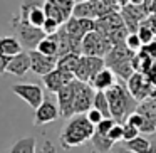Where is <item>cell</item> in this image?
<instances>
[{"label": "cell", "instance_id": "1", "mask_svg": "<svg viewBox=\"0 0 156 153\" xmlns=\"http://www.w3.org/2000/svg\"><path fill=\"white\" fill-rule=\"evenodd\" d=\"M94 131H96V126L87 119V116L74 115L72 118H69L67 125L62 128L59 141H61V146L64 150H71L89 141L94 135Z\"/></svg>", "mask_w": 156, "mask_h": 153}, {"label": "cell", "instance_id": "2", "mask_svg": "<svg viewBox=\"0 0 156 153\" xmlns=\"http://www.w3.org/2000/svg\"><path fill=\"white\" fill-rule=\"evenodd\" d=\"M109 101V109H111V118H114L118 123H126L128 116L138 108V101L133 98L128 86H122L116 82L111 89L106 91Z\"/></svg>", "mask_w": 156, "mask_h": 153}, {"label": "cell", "instance_id": "3", "mask_svg": "<svg viewBox=\"0 0 156 153\" xmlns=\"http://www.w3.org/2000/svg\"><path fill=\"white\" fill-rule=\"evenodd\" d=\"M134 54L136 52L129 51L124 44L114 46V47L108 52V56L104 57L106 67L111 69L118 78L128 81V79L134 74V69H133V57H134Z\"/></svg>", "mask_w": 156, "mask_h": 153}, {"label": "cell", "instance_id": "4", "mask_svg": "<svg viewBox=\"0 0 156 153\" xmlns=\"http://www.w3.org/2000/svg\"><path fill=\"white\" fill-rule=\"evenodd\" d=\"M12 27H14V31H15V34H17V39L20 41V44L24 46V47H27L29 51L37 49L39 42L47 35L41 27H34V25L29 24V22L20 20L17 15L12 19Z\"/></svg>", "mask_w": 156, "mask_h": 153}, {"label": "cell", "instance_id": "5", "mask_svg": "<svg viewBox=\"0 0 156 153\" xmlns=\"http://www.w3.org/2000/svg\"><path fill=\"white\" fill-rule=\"evenodd\" d=\"M128 89L138 103L146 101L149 98H156V86L143 72H134L128 79Z\"/></svg>", "mask_w": 156, "mask_h": 153}, {"label": "cell", "instance_id": "6", "mask_svg": "<svg viewBox=\"0 0 156 153\" xmlns=\"http://www.w3.org/2000/svg\"><path fill=\"white\" fill-rule=\"evenodd\" d=\"M114 47L112 42L106 37L104 34L98 31H92L82 39V54L84 56H98V57H106L108 52Z\"/></svg>", "mask_w": 156, "mask_h": 153}, {"label": "cell", "instance_id": "7", "mask_svg": "<svg viewBox=\"0 0 156 153\" xmlns=\"http://www.w3.org/2000/svg\"><path fill=\"white\" fill-rule=\"evenodd\" d=\"M106 67L104 57H98V56H81L79 59L77 69H76V79L82 82H91V79L98 74L101 69Z\"/></svg>", "mask_w": 156, "mask_h": 153}, {"label": "cell", "instance_id": "8", "mask_svg": "<svg viewBox=\"0 0 156 153\" xmlns=\"http://www.w3.org/2000/svg\"><path fill=\"white\" fill-rule=\"evenodd\" d=\"M74 89H76L74 113L76 115H86L94 104L96 89L89 82H82V81H77V79H74Z\"/></svg>", "mask_w": 156, "mask_h": 153}, {"label": "cell", "instance_id": "9", "mask_svg": "<svg viewBox=\"0 0 156 153\" xmlns=\"http://www.w3.org/2000/svg\"><path fill=\"white\" fill-rule=\"evenodd\" d=\"M12 93L17 94L20 99H24L30 108L37 109L42 104L45 94L39 84H32V82H20V84L12 86Z\"/></svg>", "mask_w": 156, "mask_h": 153}, {"label": "cell", "instance_id": "10", "mask_svg": "<svg viewBox=\"0 0 156 153\" xmlns=\"http://www.w3.org/2000/svg\"><path fill=\"white\" fill-rule=\"evenodd\" d=\"M64 29L74 41L82 42V39L89 34V32L96 31V20L94 19H77L71 17L64 24Z\"/></svg>", "mask_w": 156, "mask_h": 153}, {"label": "cell", "instance_id": "11", "mask_svg": "<svg viewBox=\"0 0 156 153\" xmlns=\"http://www.w3.org/2000/svg\"><path fill=\"white\" fill-rule=\"evenodd\" d=\"M29 56H30V71L35 72V74H39V76H45L57 67V59L59 57L45 56V54H42V52H39L37 49L29 51Z\"/></svg>", "mask_w": 156, "mask_h": 153}, {"label": "cell", "instance_id": "12", "mask_svg": "<svg viewBox=\"0 0 156 153\" xmlns=\"http://www.w3.org/2000/svg\"><path fill=\"white\" fill-rule=\"evenodd\" d=\"M61 116L59 106L54 103V99H51V96H45L42 104L35 109V116H34V125L41 126V125H47L52 123Z\"/></svg>", "mask_w": 156, "mask_h": 153}, {"label": "cell", "instance_id": "13", "mask_svg": "<svg viewBox=\"0 0 156 153\" xmlns=\"http://www.w3.org/2000/svg\"><path fill=\"white\" fill-rule=\"evenodd\" d=\"M76 79V76L72 72L62 71V69L55 67L52 72L42 76V81H44V86L47 88L49 93H59L66 84H71L72 81Z\"/></svg>", "mask_w": 156, "mask_h": 153}, {"label": "cell", "instance_id": "14", "mask_svg": "<svg viewBox=\"0 0 156 153\" xmlns=\"http://www.w3.org/2000/svg\"><path fill=\"white\" fill-rule=\"evenodd\" d=\"M57 96V106L61 111L62 118H72L76 115L74 113V98H76V89H74V81L71 84H66L59 93H55Z\"/></svg>", "mask_w": 156, "mask_h": 153}, {"label": "cell", "instance_id": "15", "mask_svg": "<svg viewBox=\"0 0 156 153\" xmlns=\"http://www.w3.org/2000/svg\"><path fill=\"white\" fill-rule=\"evenodd\" d=\"M29 71H30V56H29V52L22 51L20 54L10 57V62L7 66L9 74H14L20 78V76H25Z\"/></svg>", "mask_w": 156, "mask_h": 153}, {"label": "cell", "instance_id": "16", "mask_svg": "<svg viewBox=\"0 0 156 153\" xmlns=\"http://www.w3.org/2000/svg\"><path fill=\"white\" fill-rule=\"evenodd\" d=\"M89 84H91L96 91H108V89H111L112 86L116 84V74L109 67H104L91 79Z\"/></svg>", "mask_w": 156, "mask_h": 153}, {"label": "cell", "instance_id": "17", "mask_svg": "<svg viewBox=\"0 0 156 153\" xmlns=\"http://www.w3.org/2000/svg\"><path fill=\"white\" fill-rule=\"evenodd\" d=\"M22 47H24V46L20 44V41H19L17 37H14V35L0 37V52L9 56V57H14V56L20 54Z\"/></svg>", "mask_w": 156, "mask_h": 153}, {"label": "cell", "instance_id": "18", "mask_svg": "<svg viewBox=\"0 0 156 153\" xmlns=\"http://www.w3.org/2000/svg\"><path fill=\"white\" fill-rule=\"evenodd\" d=\"M37 51L42 52L45 56H52V57H59V42L55 34L52 35H45L37 46Z\"/></svg>", "mask_w": 156, "mask_h": 153}, {"label": "cell", "instance_id": "19", "mask_svg": "<svg viewBox=\"0 0 156 153\" xmlns=\"http://www.w3.org/2000/svg\"><path fill=\"white\" fill-rule=\"evenodd\" d=\"M153 61H154V59L141 49V51L136 52L134 57H133V69H134V72H143V74H146V72L151 69Z\"/></svg>", "mask_w": 156, "mask_h": 153}, {"label": "cell", "instance_id": "20", "mask_svg": "<svg viewBox=\"0 0 156 153\" xmlns=\"http://www.w3.org/2000/svg\"><path fill=\"white\" fill-rule=\"evenodd\" d=\"M122 146L134 153H151V141H148L144 136H139V135L136 138L129 140V141H124Z\"/></svg>", "mask_w": 156, "mask_h": 153}, {"label": "cell", "instance_id": "21", "mask_svg": "<svg viewBox=\"0 0 156 153\" xmlns=\"http://www.w3.org/2000/svg\"><path fill=\"white\" fill-rule=\"evenodd\" d=\"M91 143L96 148V151H99V153H111V150L116 146V143L112 141L108 135H99V133H96V131L91 138Z\"/></svg>", "mask_w": 156, "mask_h": 153}, {"label": "cell", "instance_id": "22", "mask_svg": "<svg viewBox=\"0 0 156 153\" xmlns=\"http://www.w3.org/2000/svg\"><path fill=\"white\" fill-rule=\"evenodd\" d=\"M35 146H37V143H35L34 136H25V138L17 140L9 153H35Z\"/></svg>", "mask_w": 156, "mask_h": 153}, {"label": "cell", "instance_id": "23", "mask_svg": "<svg viewBox=\"0 0 156 153\" xmlns=\"http://www.w3.org/2000/svg\"><path fill=\"white\" fill-rule=\"evenodd\" d=\"M79 59H81V54L69 52V54H66V56H62V57L57 59V67L62 69V71H67V72H72V74H74L76 69H77Z\"/></svg>", "mask_w": 156, "mask_h": 153}, {"label": "cell", "instance_id": "24", "mask_svg": "<svg viewBox=\"0 0 156 153\" xmlns=\"http://www.w3.org/2000/svg\"><path fill=\"white\" fill-rule=\"evenodd\" d=\"M92 108L99 109L104 118H111V109H109V101H108V96H106V91H96Z\"/></svg>", "mask_w": 156, "mask_h": 153}, {"label": "cell", "instance_id": "25", "mask_svg": "<svg viewBox=\"0 0 156 153\" xmlns=\"http://www.w3.org/2000/svg\"><path fill=\"white\" fill-rule=\"evenodd\" d=\"M124 46L129 49V51H133V52H139V51H141V49H143V42H141V39H139L138 32H129L128 37H126V41H124Z\"/></svg>", "mask_w": 156, "mask_h": 153}, {"label": "cell", "instance_id": "26", "mask_svg": "<svg viewBox=\"0 0 156 153\" xmlns=\"http://www.w3.org/2000/svg\"><path fill=\"white\" fill-rule=\"evenodd\" d=\"M138 35H139V39H141V42H143V47H144V46H148V44H151V42L156 39V34L148 27V25H144V24L139 25Z\"/></svg>", "mask_w": 156, "mask_h": 153}, {"label": "cell", "instance_id": "27", "mask_svg": "<svg viewBox=\"0 0 156 153\" xmlns=\"http://www.w3.org/2000/svg\"><path fill=\"white\" fill-rule=\"evenodd\" d=\"M116 123L118 121H116L114 118H104L102 121H99L98 125H96V133H99V135H108Z\"/></svg>", "mask_w": 156, "mask_h": 153}, {"label": "cell", "instance_id": "28", "mask_svg": "<svg viewBox=\"0 0 156 153\" xmlns=\"http://www.w3.org/2000/svg\"><path fill=\"white\" fill-rule=\"evenodd\" d=\"M108 136L114 143L122 141V140H124V128H122V123H116V125L111 128V131L108 133Z\"/></svg>", "mask_w": 156, "mask_h": 153}, {"label": "cell", "instance_id": "29", "mask_svg": "<svg viewBox=\"0 0 156 153\" xmlns=\"http://www.w3.org/2000/svg\"><path fill=\"white\" fill-rule=\"evenodd\" d=\"M61 27H62V25L59 24L57 20L47 17V19H45V22H44V25H42V31H44L47 35H52V34H55V32H57Z\"/></svg>", "mask_w": 156, "mask_h": 153}, {"label": "cell", "instance_id": "30", "mask_svg": "<svg viewBox=\"0 0 156 153\" xmlns=\"http://www.w3.org/2000/svg\"><path fill=\"white\" fill-rule=\"evenodd\" d=\"M122 128H124V140L122 141H129V140L136 138L139 135V129L136 126H133L131 123H122Z\"/></svg>", "mask_w": 156, "mask_h": 153}, {"label": "cell", "instance_id": "31", "mask_svg": "<svg viewBox=\"0 0 156 153\" xmlns=\"http://www.w3.org/2000/svg\"><path fill=\"white\" fill-rule=\"evenodd\" d=\"M86 116H87V119H89V121H91L94 126L98 125L99 121H102V119H104V116H102V113L99 111V109H96V108H91L87 113H86Z\"/></svg>", "mask_w": 156, "mask_h": 153}, {"label": "cell", "instance_id": "32", "mask_svg": "<svg viewBox=\"0 0 156 153\" xmlns=\"http://www.w3.org/2000/svg\"><path fill=\"white\" fill-rule=\"evenodd\" d=\"M9 62H10V57L0 52V74H5V72H7V66H9Z\"/></svg>", "mask_w": 156, "mask_h": 153}, {"label": "cell", "instance_id": "33", "mask_svg": "<svg viewBox=\"0 0 156 153\" xmlns=\"http://www.w3.org/2000/svg\"><path fill=\"white\" fill-rule=\"evenodd\" d=\"M39 153H55V148H54V145H52L51 140H45L44 145H42L41 150H39Z\"/></svg>", "mask_w": 156, "mask_h": 153}, {"label": "cell", "instance_id": "34", "mask_svg": "<svg viewBox=\"0 0 156 153\" xmlns=\"http://www.w3.org/2000/svg\"><path fill=\"white\" fill-rule=\"evenodd\" d=\"M143 51H144L146 54H149V56H151L153 59H156V39H154V41L151 42V44L144 46V47H143Z\"/></svg>", "mask_w": 156, "mask_h": 153}, {"label": "cell", "instance_id": "35", "mask_svg": "<svg viewBox=\"0 0 156 153\" xmlns=\"http://www.w3.org/2000/svg\"><path fill=\"white\" fill-rule=\"evenodd\" d=\"M146 0H129V5H143Z\"/></svg>", "mask_w": 156, "mask_h": 153}, {"label": "cell", "instance_id": "36", "mask_svg": "<svg viewBox=\"0 0 156 153\" xmlns=\"http://www.w3.org/2000/svg\"><path fill=\"white\" fill-rule=\"evenodd\" d=\"M116 153H134V151H131V150H126L124 146H119V148L116 150Z\"/></svg>", "mask_w": 156, "mask_h": 153}, {"label": "cell", "instance_id": "37", "mask_svg": "<svg viewBox=\"0 0 156 153\" xmlns=\"http://www.w3.org/2000/svg\"><path fill=\"white\" fill-rule=\"evenodd\" d=\"M151 153H156V140L151 141Z\"/></svg>", "mask_w": 156, "mask_h": 153}, {"label": "cell", "instance_id": "38", "mask_svg": "<svg viewBox=\"0 0 156 153\" xmlns=\"http://www.w3.org/2000/svg\"><path fill=\"white\" fill-rule=\"evenodd\" d=\"M76 2H87V0H76Z\"/></svg>", "mask_w": 156, "mask_h": 153}, {"label": "cell", "instance_id": "39", "mask_svg": "<svg viewBox=\"0 0 156 153\" xmlns=\"http://www.w3.org/2000/svg\"><path fill=\"white\" fill-rule=\"evenodd\" d=\"M151 2H153V4H154V5H156V0H151Z\"/></svg>", "mask_w": 156, "mask_h": 153}]
</instances>
